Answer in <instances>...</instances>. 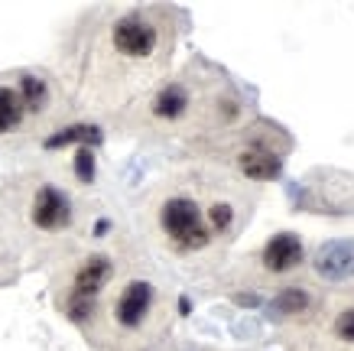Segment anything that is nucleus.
Instances as JSON below:
<instances>
[{
	"label": "nucleus",
	"mask_w": 354,
	"mask_h": 351,
	"mask_svg": "<svg viewBox=\"0 0 354 351\" xmlns=\"http://www.w3.org/2000/svg\"><path fill=\"white\" fill-rule=\"evenodd\" d=\"M247 205L237 199H212L202 205L189 192H169L156 208V224L176 254H202L218 241H231L247 218Z\"/></svg>",
	"instance_id": "1"
},
{
	"label": "nucleus",
	"mask_w": 354,
	"mask_h": 351,
	"mask_svg": "<svg viewBox=\"0 0 354 351\" xmlns=\"http://www.w3.org/2000/svg\"><path fill=\"white\" fill-rule=\"evenodd\" d=\"M111 55L124 65H153L162 62L166 49V23L153 10H127L114 17L108 26Z\"/></svg>",
	"instance_id": "2"
},
{
	"label": "nucleus",
	"mask_w": 354,
	"mask_h": 351,
	"mask_svg": "<svg viewBox=\"0 0 354 351\" xmlns=\"http://www.w3.org/2000/svg\"><path fill=\"white\" fill-rule=\"evenodd\" d=\"M290 150H292V140L286 137V130L273 127V124H257V127L241 134L231 163L241 172V179L273 182V179H279Z\"/></svg>",
	"instance_id": "3"
},
{
	"label": "nucleus",
	"mask_w": 354,
	"mask_h": 351,
	"mask_svg": "<svg viewBox=\"0 0 354 351\" xmlns=\"http://www.w3.org/2000/svg\"><path fill=\"white\" fill-rule=\"evenodd\" d=\"M114 280V260L108 254H88L72 273L68 283V299H65V312L68 319L88 322L97 309V296L101 289Z\"/></svg>",
	"instance_id": "4"
},
{
	"label": "nucleus",
	"mask_w": 354,
	"mask_h": 351,
	"mask_svg": "<svg viewBox=\"0 0 354 351\" xmlns=\"http://www.w3.org/2000/svg\"><path fill=\"white\" fill-rule=\"evenodd\" d=\"M302 264H306V244L292 231L273 234L254 257L260 280H292L302 270Z\"/></svg>",
	"instance_id": "5"
},
{
	"label": "nucleus",
	"mask_w": 354,
	"mask_h": 351,
	"mask_svg": "<svg viewBox=\"0 0 354 351\" xmlns=\"http://www.w3.org/2000/svg\"><path fill=\"white\" fill-rule=\"evenodd\" d=\"M30 222L36 231L43 234H62L72 228L75 222V205L68 199V192L53 186V182H43L36 186L30 199Z\"/></svg>",
	"instance_id": "6"
},
{
	"label": "nucleus",
	"mask_w": 354,
	"mask_h": 351,
	"mask_svg": "<svg viewBox=\"0 0 354 351\" xmlns=\"http://www.w3.org/2000/svg\"><path fill=\"white\" fill-rule=\"evenodd\" d=\"M325 299L319 296V287H312V283H299V280H290V283H283L277 289V296H273V316L283 322H315L319 319V312H322Z\"/></svg>",
	"instance_id": "7"
},
{
	"label": "nucleus",
	"mask_w": 354,
	"mask_h": 351,
	"mask_svg": "<svg viewBox=\"0 0 354 351\" xmlns=\"http://www.w3.org/2000/svg\"><path fill=\"white\" fill-rule=\"evenodd\" d=\"M147 111L160 124H183L198 111V98H195L192 85L185 78H179V82H166V85L156 88Z\"/></svg>",
	"instance_id": "8"
},
{
	"label": "nucleus",
	"mask_w": 354,
	"mask_h": 351,
	"mask_svg": "<svg viewBox=\"0 0 354 351\" xmlns=\"http://www.w3.org/2000/svg\"><path fill=\"white\" fill-rule=\"evenodd\" d=\"M153 303H156V287H153L150 280H130V283L120 287L111 316H114V322H118L120 329L133 332L150 319Z\"/></svg>",
	"instance_id": "9"
},
{
	"label": "nucleus",
	"mask_w": 354,
	"mask_h": 351,
	"mask_svg": "<svg viewBox=\"0 0 354 351\" xmlns=\"http://www.w3.org/2000/svg\"><path fill=\"white\" fill-rule=\"evenodd\" d=\"M17 91H20L23 107H26L30 117H43L49 111V105H53V85L36 72L17 75Z\"/></svg>",
	"instance_id": "10"
},
{
	"label": "nucleus",
	"mask_w": 354,
	"mask_h": 351,
	"mask_svg": "<svg viewBox=\"0 0 354 351\" xmlns=\"http://www.w3.org/2000/svg\"><path fill=\"white\" fill-rule=\"evenodd\" d=\"M315 270L322 273V277L328 280H342L348 277L354 270V247L351 244H328L319 251V257H315Z\"/></svg>",
	"instance_id": "11"
},
{
	"label": "nucleus",
	"mask_w": 354,
	"mask_h": 351,
	"mask_svg": "<svg viewBox=\"0 0 354 351\" xmlns=\"http://www.w3.org/2000/svg\"><path fill=\"white\" fill-rule=\"evenodd\" d=\"M26 107L17 85H0V137H13L26 124Z\"/></svg>",
	"instance_id": "12"
},
{
	"label": "nucleus",
	"mask_w": 354,
	"mask_h": 351,
	"mask_svg": "<svg viewBox=\"0 0 354 351\" xmlns=\"http://www.w3.org/2000/svg\"><path fill=\"white\" fill-rule=\"evenodd\" d=\"M75 176L82 182H91V179H95V156H91V150H88V147H82L75 153Z\"/></svg>",
	"instance_id": "13"
}]
</instances>
